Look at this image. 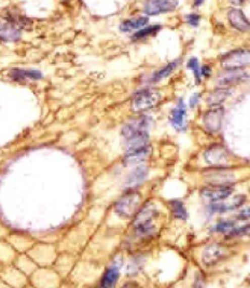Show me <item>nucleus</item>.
Here are the masks:
<instances>
[{
    "instance_id": "f8f14e48",
    "label": "nucleus",
    "mask_w": 250,
    "mask_h": 288,
    "mask_svg": "<svg viewBox=\"0 0 250 288\" xmlns=\"http://www.w3.org/2000/svg\"><path fill=\"white\" fill-rule=\"evenodd\" d=\"M206 179L212 185H230L235 180L234 174L224 167H214L211 174L206 175Z\"/></svg>"
},
{
    "instance_id": "0eeeda50",
    "label": "nucleus",
    "mask_w": 250,
    "mask_h": 288,
    "mask_svg": "<svg viewBox=\"0 0 250 288\" xmlns=\"http://www.w3.org/2000/svg\"><path fill=\"white\" fill-rule=\"evenodd\" d=\"M223 116H224V109L219 105L214 107V108L212 109H209L204 114V118H203L205 128L209 132H212V133L219 132L222 127Z\"/></svg>"
},
{
    "instance_id": "6e6552de",
    "label": "nucleus",
    "mask_w": 250,
    "mask_h": 288,
    "mask_svg": "<svg viewBox=\"0 0 250 288\" xmlns=\"http://www.w3.org/2000/svg\"><path fill=\"white\" fill-rule=\"evenodd\" d=\"M22 29L13 25L9 21L0 16V41L3 43H18L22 38Z\"/></svg>"
},
{
    "instance_id": "c85d7f7f",
    "label": "nucleus",
    "mask_w": 250,
    "mask_h": 288,
    "mask_svg": "<svg viewBox=\"0 0 250 288\" xmlns=\"http://www.w3.org/2000/svg\"><path fill=\"white\" fill-rule=\"evenodd\" d=\"M212 73V68L208 65H204L203 67H201V76L202 77H209Z\"/></svg>"
},
{
    "instance_id": "4468645a",
    "label": "nucleus",
    "mask_w": 250,
    "mask_h": 288,
    "mask_svg": "<svg viewBox=\"0 0 250 288\" xmlns=\"http://www.w3.org/2000/svg\"><path fill=\"white\" fill-rule=\"evenodd\" d=\"M169 121H171L173 128L176 131L182 132L187 129V108H185V105L181 98L177 106L172 110Z\"/></svg>"
},
{
    "instance_id": "393cba45",
    "label": "nucleus",
    "mask_w": 250,
    "mask_h": 288,
    "mask_svg": "<svg viewBox=\"0 0 250 288\" xmlns=\"http://www.w3.org/2000/svg\"><path fill=\"white\" fill-rule=\"evenodd\" d=\"M187 67L189 69L192 70L193 72V75H194L195 77V80L196 82L198 84V82L201 81V67H199V63H198V60L196 59V57H191V59L188 61L187 63Z\"/></svg>"
},
{
    "instance_id": "4be33fe9",
    "label": "nucleus",
    "mask_w": 250,
    "mask_h": 288,
    "mask_svg": "<svg viewBox=\"0 0 250 288\" xmlns=\"http://www.w3.org/2000/svg\"><path fill=\"white\" fill-rule=\"evenodd\" d=\"M162 28H163V26L160 25V24H153V25H148V26L146 25L144 27L137 30L135 34L132 36V39L133 40H140V39L147 38L150 36H155Z\"/></svg>"
},
{
    "instance_id": "a211bd4d",
    "label": "nucleus",
    "mask_w": 250,
    "mask_h": 288,
    "mask_svg": "<svg viewBox=\"0 0 250 288\" xmlns=\"http://www.w3.org/2000/svg\"><path fill=\"white\" fill-rule=\"evenodd\" d=\"M247 200V197L243 194L237 195L235 197H233L232 200H230L229 202H224V203H217L212 205V210L213 212H228V211H234L237 210L238 208H240Z\"/></svg>"
},
{
    "instance_id": "2f4dec72",
    "label": "nucleus",
    "mask_w": 250,
    "mask_h": 288,
    "mask_svg": "<svg viewBox=\"0 0 250 288\" xmlns=\"http://www.w3.org/2000/svg\"><path fill=\"white\" fill-rule=\"evenodd\" d=\"M205 3V0H193L192 6L194 8H199L201 6H203Z\"/></svg>"
},
{
    "instance_id": "b1692460",
    "label": "nucleus",
    "mask_w": 250,
    "mask_h": 288,
    "mask_svg": "<svg viewBox=\"0 0 250 288\" xmlns=\"http://www.w3.org/2000/svg\"><path fill=\"white\" fill-rule=\"evenodd\" d=\"M171 208H172V211H173L176 218L181 219V220L187 219V217H188L187 210H185L184 205L181 201H179V200L171 201Z\"/></svg>"
},
{
    "instance_id": "bb28decb",
    "label": "nucleus",
    "mask_w": 250,
    "mask_h": 288,
    "mask_svg": "<svg viewBox=\"0 0 250 288\" xmlns=\"http://www.w3.org/2000/svg\"><path fill=\"white\" fill-rule=\"evenodd\" d=\"M201 20H202V16L197 13H194V12L184 15V21L187 22V24H189L191 27H194V28L198 27Z\"/></svg>"
},
{
    "instance_id": "9b49d317",
    "label": "nucleus",
    "mask_w": 250,
    "mask_h": 288,
    "mask_svg": "<svg viewBox=\"0 0 250 288\" xmlns=\"http://www.w3.org/2000/svg\"><path fill=\"white\" fill-rule=\"evenodd\" d=\"M228 21L230 25L240 32H248L250 28L249 20L239 8H232L228 12Z\"/></svg>"
},
{
    "instance_id": "c756f323",
    "label": "nucleus",
    "mask_w": 250,
    "mask_h": 288,
    "mask_svg": "<svg viewBox=\"0 0 250 288\" xmlns=\"http://www.w3.org/2000/svg\"><path fill=\"white\" fill-rule=\"evenodd\" d=\"M199 97H201L199 93H195L194 95H192V97L190 98V106L195 107L199 102Z\"/></svg>"
},
{
    "instance_id": "9d476101",
    "label": "nucleus",
    "mask_w": 250,
    "mask_h": 288,
    "mask_svg": "<svg viewBox=\"0 0 250 288\" xmlns=\"http://www.w3.org/2000/svg\"><path fill=\"white\" fill-rule=\"evenodd\" d=\"M233 191L234 188L231 185H214L202 189L201 193L206 199L212 201H221L229 197Z\"/></svg>"
},
{
    "instance_id": "39448f33",
    "label": "nucleus",
    "mask_w": 250,
    "mask_h": 288,
    "mask_svg": "<svg viewBox=\"0 0 250 288\" xmlns=\"http://www.w3.org/2000/svg\"><path fill=\"white\" fill-rule=\"evenodd\" d=\"M161 100V94L153 90H141L136 93L132 103V109L136 112L153 108Z\"/></svg>"
},
{
    "instance_id": "7c9ffc66",
    "label": "nucleus",
    "mask_w": 250,
    "mask_h": 288,
    "mask_svg": "<svg viewBox=\"0 0 250 288\" xmlns=\"http://www.w3.org/2000/svg\"><path fill=\"white\" fill-rule=\"evenodd\" d=\"M238 218L240 220H246L249 218V210L247 209L246 211H243V212H240L239 213V215H238Z\"/></svg>"
},
{
    "instance_id": "ddd939ff",
    "label": "nucleus",
    "mask_w": 250,
    "mask_h": 288,
    "mask_svg": "<svg viewBox=\"0 0 250 288\" xmlns=\"http://www.w3.org/2000/svg\"><path fill=\"white\" fill-rule=\"evenodd\" d=\"M249 79V73L246 71L238 70H225L222 75H219L217 78V84L220 87H230L232 85H237L245 82Z\"/></svg>"
},
{
    "instance_id": "f3484780",
    "label": "nucleus",
    "mask_w": 250,
    "mask_h": 288,
    "mask_svg": "<svg viewBox=\"0 0 250 288\" xmlns=\"http://www.w3.org/2000/svg\"><path fill=\"white\" fill-rule=\"evenodd\" d=\"M148 23H149V16L147 15L137 16V18L124 20L120 24L119 28L122 32H132V31H137L138 29L148 25Z\"/></svg>"
},
{
    "instance_id": "412c9836",
    "label": "nucleus",
    "mask_w": 250,
    "mask_h": 288,
    "mask_svg": "<svg viewBox=\"0 0 250 288\" xmlns=\"http://www.w3.org/2000/svg\"><path fill=\"white\" fill-rule=\"evenodd\" d=\"M148 175V168L144 166H140L137 168L132 174L128 176L126 180V185L128 187H134L140 185Z\"/></svg>"
},
{
    "instance_id": "f257e3e1",
    "label": "nucleus",
    "mask_w": 250,
    "mask_h": 288,
    "mask_svg": "<svg viewBox=\"0 0 250 288\" xmlns=\"http://www.w3.org/2000/svg\"><path fill=\"white\" fill-rule=\"evenodd\" d=\"M149 123L146 118L139 119L133 123H128L122 131L128 151H135L149 148Z\"/></svg>"
},
{
    "instance_id": "cd10ccee",
    "label": "nucleus",
    "mask_w": 250,
    "mask_h": 288,
    "mask_svg": "<svg viewBox=\"0 0 250 288\" xmlns=\"http://www.w3.org/2000/svg\"><path fill=\"white\" fill-rule=\"evenodd\" d=\"M142 266V263H141V260H137L135 259L134 261H132L130 263V266H128L127 270H128V274H134V273H137L139 271L140 267Z\"/></svg>"
},
{
    "instance_id": "a878e982",
    "label": "nucleus",
    "mask_w": 250,
    "mask_h": 288,
    "mask_svg": "<svg viewBox=\"0 0 250 288\" xmlns=\"http://www.w3.org/2000/svg\"><path fill=\"white\" fill-rule=\"evenodd\" d=\"M235 229V224L233 221H221V223L218 224L215 227V230L217 232H221V233H227L230 234L233 230Z\"/></svg>"
},
{
    "instance_id": "20e7f679",
    "label": "nucleus",
    "mask_w": 250,
    "mask_h": 288,
    "mask_svg": "<svg viewBox=\"0 0 250 288\" xmlns=\"http://www.w3.org/2000/svg\"><path fill=\"white\" fill-rule=\"evenodd\" d=\"M140 204V196L137 192L126 193L116 204V212L122 218H132L134 214L138 211Z\"/></svg>"
},
{
    "instance_id": "7ed1b4c3",
    "label": "nucleus",
    "mask_w": 250,
    "mask_h": 288,
    "mask_svg": "<svg viewBox=\"0 0 250 288\" xmlns=\"http://www.w3.org/2000/svg\"><path fill=\"white\" fill-rule=\"evenodd\" d=\"M249 50L237 49L225 54L221 59V65L225 70H238L249 65Z\"/></svg>"
},
{
    "instance_id": "423d86ee",
    "label": "nucleus",
    "mask_w": 250,
    "mask_h": 288,
    "mask_svg": "<svg viewBox=\"0 0 250 288\" xmlns=\"http://www.w3.org/2000/svg\"><path fill=\"white\" fill-rule=\"evenodd\" d=\"M178 6V0H146L143 4V13L147 16H156L173 12Z\"/></svg>"
},
{
    "instance_id": "f03ea898",
    "label": "nucleus",
    "mask_w": 250,
    "mask_h": 288,
    "mask_svg": "<svg viewBox=\"0 0 250 288\" xmlns=\"http://www.w3.org/2000/svg\"><path fill=\"white\" fill-rule=\"evenodd\" d=\"M158 215L157 209L155 208V205L148 203L144 205V207L138 212L137 216L135 218L134 227L136 232L140 236H146L150 235L155 231V225L152 224L153 219Z\"/></svg>"
},
{
    "instance_id": "1a4fd4ad",
    "label": "nucleus",
    "mask_w": 250,
    "mask_h": 288,
    "mask_svg": "<svg viewBox=\"0 0 250 288\" xmlns=\"http://www.w3.org/2000/svg\"><path fill=\"white\" fill-rule=\"evenodd\" d=\"M205 159L213 167H223L229 162V152L224 147L215 145L206 150Z\"/></svg>"
},
{
    "instance_id": "2eb2a0df",
    "label": "nucleus",
    "mask_w": 250,
    "mask_h": 288,
    "mask_svg": "<svg viewBox=\"0 0 250 288\" xmlns=\"http://www.w3.org/2000/svg\"><path fill=\"white\" fill-rule=\"evenodd\" d=\"M225 251L219 244H213L209 245L204 250L203 254H202V260L203 263L207 267H211L216 265V263L221 260L224 256Z\"/></svg>"
},
{
    "instance_id": "dca6fc26",
    "label": "nucleus",
    "mask_w": 250,
    "mask_h": 288,
    "mask_svg": "<svg viewBox=\"0 0 250 288\" xmlns=\"http://www.w3.org/2000/svg\"><path fill=\"white\" fill-rule=\"evenodd\" d=\"M9 77L14 81H26V80H39L42 78V72L37 69L26 68H13L9 72Z\"/></svg>"
},
{
    "instance_id": "6ab92c4d",
    "label": "nucleus",
    "mask_w": 250,
    "mask_h": 288,
    "mask_svg": "<svg viewBox=\"0 0 250 288\" xmlns=\"http://www.w3.org/2000/svg\"><path fill=\"white\" fill-rule=\"evenodd\" d=\"M120 267L121 262H115L110 268L107 269L106 273L104 274L103 279H102V286L103 287H112L115 286L116 283L118 282L119 274H120Z\"/></svg>"
},
{
    "instance_id": "aec40b11",
    "label": "nucleus",
    "mask_w": 250,
    "mask_h": 288,
    "mask_svg": "<svg viewBox=\"0 0 250 288\" xmlns=\"http://www.w3.org/2000/svg\"><path fill=\"white\" fill-rule=\"evenodd\" d=\"M181 63V60H175L173 62H171L169 64H167L166 66H164L163 68H161L160 70L156 71L155 73H153L152 77H151V80L152 82H159L161 80H163L165 78H167L168 76H171L172 75V72L178 67V66L180 65Z\"/></svg>"
},
{
    "instance_id": "5701e85b",
    "label": "nucleus",
    "mask_w": 250,
    "mask_h": 288,
    "mask_svg": "<svg viewBox=\"0 0 250 288\" xmlns=\"http://www.w3.org/2000/svg\"><path fill=\"white\" fill-rule=\"evenodd\" d=\"M230 94L231 91L229 89H217L216 91H214L211 95H209L207 102L212 106H218L227 100Z\"/></svg>"
}]
</instances>
